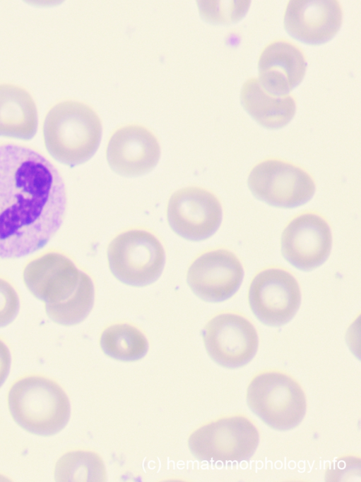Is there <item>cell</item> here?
<instances>
[{
    "mask_svg": "<svg viewBox=\"0 0 361 482\" xmlns=\"http://www.w3.org/2000/svg\"><path fill=\"white\" fill-rule=\"evenodd\" d=\"M66 207L64 180L37 152L0 145V258L15 259L45 246Z\"/></svg>",
    "mask_w": 361,
    "mask_h": 482,
    "instance_id": "1",
    "label": "cell"
},
{
    "mask_svg": "<svg viewBox=\"0 0 361 482\" xmlns=\"http://www.w3.org/2000/svg\"><path fill=\"white\" fill-rule=\"evenodd\" d=\"M102 137V123L87 104L64 101L48 112L43 123V138L49 155L57 161L74 167L92 157Z\"/></svg>",
    "mask_w": 361,
    "mask_h": 482,
    "instance_id": "2",
    "label": "cell"
},
{
    "mask_svg": "<svg viewBox=\"0 0 361 482\" xmlns=\"http://www.w3.org/2000/svg\"><path fill=\"white\" fill-rule=\"evenodd\" d=\"M8 405L21 428L39 435L59 433L70 418V402L64 391L57 382L41 376L16 382L9 390Z\"/></svg>",
    "mask_w": 361,
    "mask_h": 482,
    "instance_id": "3",
    "label": "cell"
},
{
    "mask_svg": "<svg viewBox=\"0 0 361 482\" xmlns=\"http://www.w3.org/2000/svg\"><path fill=\"white\" fill-rule=\"evenodd\" d=\"M246 401L252 413L276 430L295 428L306 414V397L301 386L280 372L256 375L247 389Z\"/></svg>",
    "mask_w": 361,
    "mask_h": 482,
    "instance_id": "4",
    "label": "cell"
},
{
    "mask_svg": "<svg viewBox=\"0 0 361 482\" xmlns=\"http://www.w3.org/2000/svg\"><path fill=\"white\" fill-rule=\"evenodd\" d=\"M259 442V434L247 418L234 416L219 418L194 430L188 439L192 456L200 462L249 460Z\"/></svg>",
    "mask_w": 361,
    "mask_h": 482,
    "instance_id": "5",
    "label": "cell"
},
{
    "mask_svg": "<svg viewBox=\"0 0 361 482\" xmlns=\"http://www.w3.org/2000/svg\"><path fill=\"white\" fill-rule=\"evenodd\" d=\"M107 260L111 272L118 280L133 287H144L159 278L165 255L154 235L145 230L131 229L111 241Z\"/></svg>",
    "mask_w": 361,
    "mask_h": 482,
    "instance_id": "6",
    "label": "cell"
},
{
    "mask_svg": "<svg viewBox=\"0 0 361 482\" xmlns=\"http://www.w3.org/2000/svg\"><path fill=\"white\" fill-rule=\"evenodd\" d=\"M252 194L274 207L293 208L313 197L315 185L301 168L284 161L270 159L257 164L247 180Z\"/></svg>",
    "mask_w": 361,
    "mask_h": 482,
    "instance_id": "7",
    "label": "cell"
},
{
    "mask_svg": "<svg viewBox=\"0 0 361 482\" xmlns=\"http://www.w3.org/2000/svg\"><path fill=\"white\" fill-rule=\"evenodd\" d=\"M249 303L256 318L271 327L290 322L301 303V292L295 278L280 268L258 273L251 282Z\"/></svg>",
    "mask_w": 361,
    "mask_h": 482,
    "instance_id": "8",
    "label": "cell"
},
{
    "mask_svg": "<svg viewBox=\"0 0 361 482\" xmlns=\"http://www.w3.org/2000/svg\"><path fill=\"white\" fill-rule=\"evenodd\" d=\"M202 337L211 359L227 368L247 364L256 355L259 346L253 325L243 316L232 313L213 318L203 330Z\"/></svg>",
    "mask_w": 361,
    "mask_h": 482,
    "instance_id": "9",
    "label": "cell"
},
{
    "mask_svg": "<svg viewBox=\"0 0 361 482\" xmlns=\"http://www.w3.org/2000/svg\"><path fill=\"white\" fill-rule=\"evenodd\" d=\"M223 211L220 202L211 192L197 187L176 191L170 198L167 217L171 229L181 237L205 240L219 228Z\"/></svg>",
    "mask_w": 361,
    "mask_h": 482,
    "instance_id": "10",
    "label": "cell"
},
{
    "mask_svg": "<svg viewBox=\"0 0 361 482\" xmlns=\"http://www.w3.org/2000/svg\"><path fill=\"white\" fill-rule=\"evenodd\" d=\"M331 245L329 224L314 213L293 219L285 228L280 239L285 259L302 271H310L322 265L331 253Z\"/></svg>",
    "mask_w": 361,
    "mask_h": 482,
    "instance_id": "11",
    "label": "cell"
},
{
    "mask_svg": "<svg viewBox=\"0 0 361 482\" xmlns=\"http://www.w3.org/2000/svg\"><path fill=\"white\" fill-rule=\"evenodd\" d=\"M244 270L230 251L218 249L199 256L189 267L187 281L191 291L208 302L230 298L240 287Z\"/></svg>",
    "mask_w": 361,
    "mask_h": 482,
    "instance_id": "12",
    "label": "cell"
},
{
    "mask_svg": "<svg viewBox=\"0 0 361 482\" xmlns=\"http://www.w3.org/2000/svg\"><path fill=\"white\" fill-rule=\"evenodd\" d=\"M82 272L64 255L49 252L28 263L23 276L30 292L49 304L71 297L79 285Z\"/></svg>",
    "mask_w": 361,
    "mask_h": 482,
    "instance_id": "13",
    "label": "cell"
},
{
    "mask_svg": "<svg viewBox=\"0 0 361 482\" xmlns=\"http://www.w3.org/2000/svg\"><path fill=\"white\" fill-rule=\"evenodd\" d=\"M343 22L340 2L335 0H291L286 6L283 25L289 35L307 44L331 40Z\"/></svg>",
    "mask_w": 361,
    "mask_h": 482,
    "instance_id": "14",
    "label": "cell"
},
{
    "mask_svg": "<svg viewBox=\"0 0 361 482\" xmlns=\"http://www.w3.org/2000/svg\"><path fill=\"white\" fill-rule=\"evenodd\" d=\"M160 156L155 136L146 128L128 125L117 129L107 147L110 168L124 176H137L150 171Z\"/></svg>",
    "mask_w": 361,
    "mask_h": 482,
    "instance_id": "15",
    "label": "cell"
},
{
    "mask_svg": "<svg viewBox=\"0 0 361 482\" xmlns=\"http://www.w3.org/2000/svg\"><path fill=\"white\" fill-rule=\"evenodd\" d=\"M307 62L301 49L285 40H275L262 50L258 60V80L269 93L288 95L302 80Z\"/></svg>",
    "mask_w": 361,
    "mask_h": 482,
    "instance_id": "16",
    "label": "cell"
},
{
    "mask_svg": "<svg viewBox=\"0 0 361 482\" xmlns=\"http://www.w3.org/2000/svg\"><path fill=\"white\" fill-rule=\"evenodd\" d=\"M37 129V111L30 95L20 86L0 84V136L28 140Z\"/></svg>",
    "mask_w": 361,
    "mask_h": 482,
    "instance_id": "17",
    "label": "cell"
},
{
    "mask_svg": "<svg viewBox=\"0 0 361 482\" xmlns=\"http://www.w3.org/2000/svg\"><path fill=\"white\" fill-rule=\"evenodd\" d=\"M240 102L247 114L268 129L285 126L296 111L295 100L292 96L269 93L261 86L257 78H249L243 84Z\"/></svg>",
    "mask_w": 361,
    "mask_h": 482,
    "instance_id": "18",
    "label": "cell"
},
{
    "mask_svg": "<svg viewBox=\"0 0 361 482\" xmlns=\"http://www.w3.org/2000/svg\"><path fill=\"white\" fill-rule=\"evenodd\" d=\"M102 351L121 361H135L146 356L148 343L145 335L136 327L119 323L107 327L100 339Z\"/></svg>",
    "mask_w": 361,
    "mask_h": 482,
    "instance_id": "19",
    "label": "cell"
},
{
    "mask_svg": "<svg viewBox=\"0 0 361 482\" xmlns=\"http://www.w3.org/2000/svg\"><path fill=\"white\" fill-rule=\"evenodd\" d=\"M95 289L90 277L82 272L79 285L69 299L45 305L47 316L53 322L65 326L78 324L89 315L94 303Z\"/></svg>",
    "mask_w": 361,
    "mask_h": 482,
    "instance_id": "20",
    "label": "cell"
},
{
    "mask_svg": "<svg viewBox=\"0 0 361 482\" xmlns=\"http://www.w3.org/2000/svg\"><path fill=\"white\" fill-rule=\"evenodd\" d=\"M54 473L57 481L100 482L107 478L102 459L89 451L65 454L57 462Z\"/></svg>",
    "mask_w": 361,
    "mask_h": 482,
    "instance_id": "21",
    "label": "cell"
},
{
    "mask_svg": "<svg viewBox=\"0 0 361 482\" xmlns=\"http://www.w3.org/2000/svg\"><path fill=\"white\" fill-rule=\"evenodd\" d=\"M201 16L213 24L228 25L242 20L247 14L250 1H204L199 2Z\"/></svg>",
    "mask_w": 361,
    "mask_h": 482,
    "instance_id": "22",
    "label": "cell"
},
{
    "mask_svg": "<svg viewBox=\"0 0 361 482\" xmlns=\"http://www.w3.org/2000/svg\"><path fill=\"white\" fill-rule=\"evenodd\" d=\"M19 308L16 290L7 281L0 278V327L8 325L16 318Z\"/></svg>",
    "mask_w": 361,
    "mask_h": 482,
    "instance_id": "23",
    "label": "cell"
},
{
    "mask_svg": "<svg viewBox=\"0 0 361 482\" xmlns=\"http://www.w3.org/2000/svg\"><path fill=\"white\" fill-rule=\"evenodd\" d=\"M11 367V354L7 346L0 340V387L6 379Z\"/></svg>",
    "mask_w": 361,
    "mask_h": 482,
    "instance_id": "24",
    "label": "cell"
}]
</instances>
